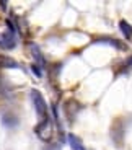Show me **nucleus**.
Here are the masks:
<instances>
[{"instance_id": "obj_1", "label": "nucleus", "mask_w": 132, "mask_h": 150, "mask_svg": "<svg viewBox=\"0 0 132 150\" xmlns=\"http://www.w3.org/2000/svg\"><path fill=\"white\" fill-rule=\"evenodd\" d=\"M34 132L38 135L42 142H51L54 135V126L51 117H46V119H41V122L34 127Z\"/></svg>"}, {"instance_id": "obj_2", "label": "nucleus", "mask_w": 132, "mask_h": 150, "mask_svg": "<svg viewBox=\"0 0 132 150\" xmlns=\"http://www.w3.org/2000/svg\"><path fill=\"white\" fill-rule=\"evenodd\" d=\"M30 95H31V101H33V106H34V109H36V112H38V116L41 117V119L49 117V114H47V103H46L44 96L41 95V91L31 90Z\"/></svg>"}, {"instance_id": "obj_3", "label": "nucleus", "mask_w": 132, "mask_h": 150, "mask_svg": "<svg viewBox=\"0 0 132 150\" xmlns=\"http://www.w3.org/2000/svg\"><path fill=\"white\" fill-rule=\"evenodd\" d=\"M93 41H95V42H100V44L111 46V47L117 49V51H127V44H124V42L119 41V39H114V38L103 36V38H95Z\"/></svg>"}, {"instance_id": "obj_4", "label": "nucleus", "mask_w": 132, "mask_h": 150, "mask_svg": "<svg viewBox=\"0 0 132 150\" xmlns=\"http://www.w3.org/2000/svg\"><path fill=\"white\" fill-rule=\"evenodd\" d=\"M15 46H16L15 33H11V31L0 33V47L2 49H13Z\"/></svg>"}, {"instance_id": "obj_5", "label": "nucleus", "mask_w": 132, "mask_h": 150, "mask_svg": "<svg viewBox=\"0 0 132 150\" xmlns=\"http://www.w3.org/2000/svg\"><path fill=\"white\" fill-rule=\"evenodd\" d=\"M30 49H31V56H33L34 60H36V65H39L41 69H44V67H46V59H44V56L41 54L39 47L34 44V42H31V44H30Z\"/></svg>"}, {"instance_id": "obj_6", "label": "nucleus", "mask_w": 132, "mask_h": 150, "mask_svg": "<svg viewBox=\"0 0 132 150\" xmlns=\"http://www.w3.org/2000/svg\"><path fill=\"white\" fill-rule=\"evenodd\" d=\"M67 142H68V145H70L72 150H87V147L83 145L82 139L75 134H68L67 135Z\"/></svg>"}, {"instance_id": "obj_7", "label": "nucleus", "mask_w": 132, "mask_h": 150, "mask_svg": "<svg viewBox=\"0 0 132 150\" xmlns=\"http://www.w3.org/2000/svg\"><path fill=\"white\" fill-rule=\"evenodd\" d=\"M0 67H5V69H20L18 62L13 60L11 57L7 56H0Z\"/></svg>"}, {"instance_id": "obj_8", "label": "nucleus", "mask_w": 132, "mask_h": 150, "mask_svg": "<svg viewBox=\"0 0 132 150\" xmlns=\"http://www.w3.org/2000/svg\"><path fill=\"white\" fill-rule=\"evenodd\" d=\"M119 30H121V33L124 34L127 39H132V26H131V23L129 21L121 20V21H119Z\"/></svg>"}, {"instance_id": "obj_9", "label": "nucleus", "mask_w": 132, "mask_h": 150, "mask_svg": "<svg viewBox=\"0 0 132 150\" xmlns=\"http://www.w3.org/2000/svg\"><path fill=\"white\" fill-rule=\"evenodd\" d=\"M31 70H33L34 72V74H36V75H38V77H41V70H39V67H38V65H36V64H33V65H31Z\"/></svg>"}, {"instance_id": "obj_10", "label": "nucleus", "mask_w": 132, "mask_h": 150, "mask_svg": "<svg viewBox=\"0 0 132 150\" xmlns=\"http://www.w3.org/2000/svg\"><path fill=\"white\" fill-rule=\"evenodd\" d=\"M44 150H61V149H59V145H47Z\"/></svg>"}]
</instances>
